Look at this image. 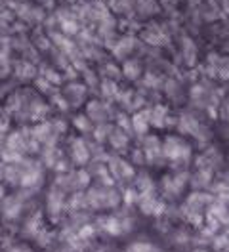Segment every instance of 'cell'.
<instances>
[{
  "mask_svg": "<svg viewBox=\"0 0 229 252\" xmlns=\"http://www.w3.org/2000/svg\"><path fill=\"white\" fill-rule=\"evenodd\" d=\"M31 134H33L34 140H38L42 145H56V138L60 136V132L56 130V126H54L52 121L50 123L40 121V123L33 125L31 126Z\"/></svg>",
  "mask_w": 229,
  "mask_h": 252,
  "instance_id": "obj_15",
  "label": "cell"
},
{
  "mask_svg": "<svg viewBox=\"0 0 229 252\" xmlns=\"http://www.w3.org/2000/svg\"><path fill=\"white\" fill-rule=\"evenodd\" d=\"M0 210L8 220H15L23 210V197L21 195H6L0 201Z\"/></svg>",
  "mask_w": 229,
  "mask_h": 252,
  "instance_id": "obj_19",
  "label": "cell"
},
{
  "mask_svg": "<svg viewBox=\"0 0 229 252\" xmlns=\"http://www.w3.org/2000/svg\"><path fill=\"white\" fill-rule=\"evenodd\" d=\"M21 166V188L23 189H36L40 188V184L44 182V164H38L33 158H23V162H19Z\"/></svg>",
  "mask_w": 229,
  "mask_h": 252,
  "instance_id": "obj_4",
  "label": "cell"
},
{
  "mask_svg": "<svg viewBox=\"0 0 229 252\" xmlns=\"http://www.w3.org/2000/svg\"><path fill=\"white\" fill-rule=\"evenodd\" d=\"M214 195L206 191H193L180 206V216L191 225H202L206 218V208L212 205Z\"/></svg>",
  "mask_w": 229,
  "mask_h": 252,
  "instance_id": "obj_1",
  "label": "cell"
},
{
  "mask_svg": "<svg viewBox=\"0 0 229 252\" xmlns=\"http://www.w3.org/2000/svg\"><path fill=\"white\" fill-rule=\"evenodd\" d=\"M200 121L197 119V115L195 113H191V111H183L178 115V132L182 134V136H191V138H195L197 136V132L200 130Z\"/></svg>",
  "mask_w": 229,
  "mask_h": 252,
  "instance_id": "obj_16",
  "label": "cell"
},
{
  "mask_svg": "<svg viewBox=\"0 0 229 252\" xmlns=\"http://www.w3.org/2000/svg\"><path fill=\"white\" fill-rule=\"evenodd\" d=\"M61 94L65 95V99L69 101L71 107H80L84 101H86V94H88V86L82 84V82H76V80H69Z\"/></svg>",
  "mask_w": 229,
  "mask_h": 252,
  "instance_id": "obj_13",
  "label": "cell"
},
{
  "mask_svg": "<svg viewBox=\"0 0 229 252\" xmlns=\"http://www.w3.org/2000/svg\"><path fill=\"white\" fill-rule=\"evenodd\" d=\"M164 80H166V79H164L161 73L149 71V73H145V75L141 77V86H143L145 90L159 92V90H163V84H164Z\"/></svg>",
  "mask_w": 229,
  "mask_h": 252,
  "instance_id": "obj_27",
  "label": "cell"
},
{
  "mask_svg": "<svg viewBox=\"0 0 229 252\" xmlns=\"http://www.w3.org/2000/svg\"><path fill=\"white\" fill-rule=\"evenodd\" d=\"M137 199H139V191H137L136 188L124 189V193H122V201H124L126 205H134V203H137Z\"/></svg>",
  "mask_w": 229,
  "mask_h": 252,
  "instance_id": "obj_45",
  "label": "cell"
},
{
  "mask_svg": "<svg viewBox=\"0 0 229 252\" xmlns=\"http://www.w3.org/2000/svg\"><path fill=\"white\" fill-rule=\"evenodd\" d=\"M149 126H151V123H149V109H141L132 113V128H134V132L137 136H145Z\"/></svg>",
  "mask_w": 229,
  "mask_h": 252,
  "instance_id": "obj_26",
  "label": "cell"
},
{
  "mask_svg": "<svg viewBox=\"0 0 229 252\" xmlns=\"http://www.w3.org/2000/svg\"><path fill=\"white\" fill-rule=\"evenodd\" d=\"M163 94L166 95L172 103H182V99H185V94L182 90V82L178 79H166L163 84Z\"/></svg>",
  "mask_w": 229,
  "mask_h": 252,
  "instance_id": "obj_24",
  "label": "cell"
},
{
  "mask_svg": "<svg viewBox=\"0 0 229 252\" xmlns=\"http://www.w3.org/2000/svg\"><path fill=\"white\" fill-rule=\"evenodd\" d=\"M14 77L17 80H34L38 77V69H36V65L34 62H31V60H17L14 62Z\"/></svg>",
  "mask_w": 229,
  "mask_h": 252,
  "instance_id": "obj_20",
  "label": "cell"
},
{
  "mask_svg": "<svg viewBox=\"0 0 229 252\" xmlns=\"http://www.w3.org/2000/svg\"><path fill=\"white\" fill-rule=\"evenodd\" d=\"M69 158L76 166H86L92 160V147L84 138H71L69 142Z\"/></svg>",
  "mask_w": 229,
  "mask_h": 252,
  "instance_id": "obj_10",
  "label": "cell"
},
{
  "mask_svg": "<svg viewBox=\"0 0 229 252\" xmlns=\"http://www.w3.org/2000/svg\"><path fill=\"white\" fill-rule=\"evenodd\" d=\"M161 12V6L155 0H136L134 2V16L137 19H149Z\"/></svg>",
  "mask_w": 229,
  "mask_h": 252,
  "instance_id": "obj_22",
  "label": "cell"
},
{
  "mask_svg": "<svg viewBox=\"0 0 229 252\" xmlns=\"http://www.w3.org/2000/svg\"><path fill=\"white\" fill-rule=\"evenodd\" d=\"M198 58V48L197 42L189 36V34H182L180 36V60H182L185 65L193 67L197 63Z\"/></svg>",
  "mask_w": 229,
  "mask_h": 252,
  "instance_id": "obj_18",
  "label": "cell"
},
{
  "mask_svg": "<svg viewBox=\"0 0 229 252\" xmlns=\"http://www.w3.org/2000/svg\"><path fill=\"white\" fill-rule=\"evenodd\" d=\"M61 153L56 149V145H42V151H40V162L44 164V168H54L56 162L60 160Z\"/></svg>",
  "mask_w": 229,
  "mask_h": 252,
  "instance_id": "obj_31",
  "label": "cell"
},
{
  "mask_svg": "<svg viewBox=\"0 0 229 252\" xmlns=\"http://www.w3.org/2000/svg\"><path fill=\"white\" fill-rule=\"evenodd\" d=\"M4 170H6V162L0 158V182L4 180Z\"/></svg>",
  "mask_w": 229,
  "mask_h": 252,
  "instance_id": "obj_55",
  "label": "cell"
},
{
  "mask_svg": "<svg viewBox=\"0 0 229 252\" xmlns=\"http://www.w3.org/2000/svg\"><path fill=\"white\" fill-rule=\"evenodd\" d=\"M10 252H33V251H31L27 245H15V247L10 249Z\"/></svg>",
  "mask_w": 229,
  "mask_h": 252,
  "instance_id": "obj_51",
  "label": "cell"
},
{
  "mask_svg": "<svg viewBox=\"0 0 229 252\" xmlns=\"http://www.w3.org/2000/svg\"><path fill=\"white\" fill-rule=\"evenodd\" d=\"M170 119L172 117H170V109H168L166 105L157 103V105H153L151 109H149V123L155 128H168Z\"/></svg>",
  "mask_w": 229,
  "mask_h": 252,
  "instance_id": "obj_21",
  "label": "cell"
},
{
  "mask_svg": "<svg viewBox=\"0 0 229 252\" xmlns=\"http://www.w3.org/2000/svg\"><path fill=\"white\" fill-rule=\"evenodd\" d=\"M137 206L145 216H163L164 214V203L157 197V193H139Z\"/></svg>",
  "mask_w": 229,
  "mask_h": 252,
  "instance_id": "obj_14",
  "label": "cell"
},
{
  "mask_svg": "<svg viewBox=\"0 0 229 252\" xmlns=\"http://www.w3.org/2000/svg\"><path fill=\"white\" fill-rule=\"evenodd\" d=\"M52 123H54V126H56V130L60 132V136H61V134H65V132H67V128H69V126H67V123H65L63 119H54Z\"/></svg>",
  "mask_w": 229,
  "mask_h": 252,
  "instance_id": "obj_48",
  "label": "cell"
},
{
  "mask_svg": "<svg viewBox=\"0 0 229 252\" xmlns=\"http://www.w3.org/2000/svg\"><path fill=\"white\" fill-rule=\"evenodd\" d=\"M193 140H197V145L200 147V149L208 147V145H210V140H212V132H210V128L202 125L200 126V130L197 132V136H195Z\"/></svg>",
  "mask_w": 229,
  "mask_h": 252,
  "instance_id": "obj_39",
  "label": "cell"
},
{
  "mask_svg": "<svg viewBox=\"0 0 229 252\" xmlns=\"http://www.w3.org/2000/svg\"><path fill=\"white\" fill-rule=\"evenodd\" d=\"M6 136H8V134H0V151L6 149Z\"/></svg>",
  "mask_w": 229,
  "mask_h": 252,
  "instance_id": "obj_54",
  "label": "cell"
},
{
  "mask_svg": "<svg viewBox=\"0 0 229 252\" xmlns=\"http://www.w3.org/2000/svg\"><path fill=\"white\" fill-rule=\"evenodd\" d=\"M80 75L84 77V84H86L88 88H99V82H101V80H99V73H98V71H94V69L88 67V69H84Z\"/></svg>",
  "mask_w": 229,
  "mask_h": 252,
  "instance_id": "obj_40",
  "label": "cell"
},
{
  "mask_svg": "<svg viewBox=\"0 0 229 252\" xmlns=\"http://www.w3.org/2000/svg\"><path fill=\"white\" fill-rule=\"evenodd\" d=\"M189 174L187 170H174L163 176L161 180V193L168 201H174L182 195L185 188L189 186Z\"/></svg>",
  "mask_w": 229,
  "mask_h": 252,
  "instance_id": "obj_3",
  "label": "cell"
},
{
  "mask_svg": "<svg viewBox=\"0 0 229 252\" xmlns=\"http://www.w3.org/2000/svg\"><path fill=\"white\" fill-rule=\"evenodd\" d=\"M82 25H80V19L78 17H65V19H60V31L65 32L67 36L71 38H76V34L80 32Z\"/></svg>",
  "mask_w": 229,
  "mask_h": 252,
  "instance_id": "obj_32",
  "label": "cell"
},
{
  "mask_svg": "<svg viewBox=\"0 0 229 252\" xmlns=\"http://www.w3.org/2000/svg\"><path fill=\"white\" fill-rule=\"evenodd\" d=\"M119 84H117V80L113 79H101L99 82V94L101 97L105 99V101H113V99H117L119 97Z\"/></svg>",
  "mask_w": 229,
  "mask_h": 252,
  "instance_id": "obj_28",
  "label": "cell"
},
{
  "mask_svg": "<svg viewBox=\"0 0 229 252\" xmlns=\"http://www.w3.org/2000/svg\"><path fill=\"white\" fill-rule=\"evenodd\" d=\"M128 160H130L134 166H145V164H147V158H145V153H143V149H141V147L132 149Z\"/></svg>",
  "mask_w": 229,
  "mask_h": 252,
  "instance_id": "obj_43",
  "label": "cell"
},
{
  "mask_svg": "<svg viewBox=\"0 0 229 252\" xmlns=\"http://www.w3.org/2000/svg\"><path fill=\"white\" fill-rule=\"evenodd\" d=\"M115 126L121 128V130H124V132H132V130H134V128H132V119L128 117L126 111H122V113H117V115H115Z\"/></svg>",
  "mask_w": 229,
  "mask_h": 252,
  "instance_id": "obj_41",
  "label": "cell"
},
{
  "mask_svg": "<svg viewBox=\"0 0 229 252\" xmlns=\"http://www.w3.org/2000/svg\"><path fill=\"white\" fill-rule=\"evenodd\" d=\"M4 197H6V195H4V188H2V186H0V201H2V199H4Z\"/></svg>",
  "mask_w": 229,
  "mask_h": 252,
  "instance_id": "obj_56",
  "label": "cell"
},
{
  "mask_svg": "<svg viewBox=\"0 0 229 252\" xmlns=\"http://www.w3.org/2000/svg\"><path fill=\"white\" fill-rule=\"evenodd\" d=\"M8 90H10V88H8L6 84H0V101H2V99L8 95Z\"/></svg>",
  "mask_w": 229,
  "mask_h": 252,
  "instance_id": "obj_53",
  "label": "cell"
},
{
  "mask_svg": "<svg viewBox=\"0 0 229 252\" xmlns=\"http://www.w3.org/2000/svg\"><path fill=\"white\" fill-rule=\"evenodd\" d=\"M98 73H99V77L101 79H113V80H119L122 77V69L121 67H117L115 62H103L99 65V69H98Z\"/></svg>",
  "mask_w": 229,
  "mask_h": 252,
  "instance_id": "obj_34",
  "label": "cell"
},
{
  "mask_svg": "<svg viewBox=\"0 0 229 252\" xmlns=\"http://www.w3.org/2000/svg\"><path fill=\"white\" fill-rule=\"evenodd\" d=\"M137 48H141V42H139V38H137L136 34H122L117 38V42H115V46L111 48V56L115 58V60H128L132 54H136Z\"/></svg>",
  "mask_w": 229,
  "mask_h": 252,
  "instance_id": "obj_9",
  "label": "cell"
},
{
  "mask_svg": "<svg viewBox=\"0 0 229 252\" xmlns=\"http://www.w3.org/2000/svg\"><path fill=\"white\" fill-rule=\"evenodd\" d=\"M197 252H204V251H197Z\"/></svg>",
  "mask_w": 229,
  "mask_h": 252,
  "instance_id": "obj_57",
  "label": "cell"
},
{
  "mask_svg": "<svg viewBox=\"0 0 229 252\" xmlns=\"http://www.w3.org/2000/svg\"><path fill=\"white\" fill-rule=\"evenodd\" d=\"M134 188L139 193H155L157 191V184L153 182V178L147 172H137L134 178Z\"/></svg>",
  "mask_w": 229,
  "mask_h": 252,
  "instance_id": "obj_29",
  "label": "cell"
},
{
  "mask_svg": "<svg viewBox=\"0 0 229 252\" xmlns=\"http://www.w3.org/2000/svg\"><path fill=\"white\" fill-rule=\"evenodd\" d=\"M34 88L38 90V94H52L54 92V84L46 79V77H42V75H38L34 79Z\"/></svg>",
  "mask_w": 229,
  "mask_h": 252,
  "instance_id": "obj_42",
  "label": "cell"
},
{
  "mask_svg": "<svg viewBox=\"0 0 229 252\" xmlns=\"http://www.w3.org/2000/svg\"><path fill=\"white\" fill-rule=\"evenodd\" d=\"M218 117H220L224 123H229V97L222 99V103L218 105Z\"/></svg>",
  "mask_w": 229,
  "mask_h": 252,
  "instance_id": "obj_46",
  "label": "cell"
},
{
  "mask_svg": "<svg viewBox=\"0 0 229 252\" xmlns=\"http://www.w3.org/2000/svg\"><path fill=\"white\" fill-rule=\"evenodd\" d=\"M224 164V155L216 145H208L202 149V153L195 158V168H212L218 170Z\"/></svg>",
  "mask_w": 229,
  "mask_h": 252,
  "instance_id": "obj_12",
  "label": "cell"
},
{
  "mask_svg": "<svg viewBox=\"0 0 229 252\" xmlns=\"http://www.w3.org/2000/svg\"><path fill=\"white\" fill-rule=\"evenodd\" d=\"M122 69V77L128 80H139L141 77H143V65H141V62L139 60H136V58H128V60H124L121 65Z\"/></svg>",
  "mask_w": 229,
  "mask_h": 252,
  "instance_id": "obj_23",
  "label": "cell"
},
{
  "mask_svg": "<svg viewBox=\"0 0 229 252\" xmlns=\"http://www.w3.org/2000/svg\"><path fill=\"white\" fill-rule=\"evenodd\" d=\"M214 182L212 168H195V172L189 174V188L193 191H206L212 188Z\"/></svg>",
  "mask_w": 229,
  "mask_h": 252,
  "instance_id": "obj_17",
  "label": "cell"
},
{
  "mask_svg": "<svg viewBox=\"0 0 229 252\" xmlns=\"http://www.w3.org/2000/svg\"><path fill=\"white\" fill-rule=\"evenodd\" d=\"M206 221H208V225L212 227L214 231H218V229H222V227H228L229 206L226 205V203L214 201L212 205L206 208Z\"/></svg>",
  "mask_w": 229,
  "mask_h": 252,
  "instance_id": "obj_11",
  "label": "cell"
},
{
  "mask_svg": "<svg viewBox=\"0 0 229 252\" xmlns=\"http://www.w3.org/2000/svg\"><path fill=\"white\" fill-rule=\"evenodd\" d=\"M101 227H103V231H107L109 235L119 237L124 233V223H122L121 216H107V218H103L101 220Z\"/></svg>",
  "mask_w": 229,
  "mask_h": 252,
  "instance_id": "obj_30",
  "label": "cell"
},
{
  "mask_svg": "<svg viewBox=\"0 0 229 252\" xmlns=\"http://www.w3.org/2000/svg\"><path fill=\"white\" fill-rule=\"evenodd\" d=\"M139 147H141L143 153H145L147 164L159 166V164H164V162H166V158L163 155V142L159 140V136H155V134H145V136L141 138V145H139Z\"/></svg>",
  "mask_w": 229,
  "mask_h": 252,
  "instance_id": "obj_6",
  "label": "cell"
},
{
  "mask_svg": "<svg viewBox=\"0 0 229 252\" xmlns=\"http://www.w3.org/2000/svg\"><path fill=\"white\" fill-rule=\"evenodd\" d=\"M65 195L56 184L48 189V195H46V212L48 216L54 221H58L63 214V210L67 208V201H65Z\"/></svg>",
  "mask_w": 229,
  "mask_h": 252,
  "instance_id": "obj_7",
  "label": "cell"
},
{
  "mask_svg": "<svg viewBox=\"0 0 229 252\" xmlns=\"http://www.w3.org/2000/svg\"><path fill=\"white\" fill-rule=\"evenodd\" d=\"M90 235H94V227H92V225H82L78 237H80V239H84V237H90Z\"/></svg>",
  "mask_w": 229,
  "mask_h": 252,
  "instance_id": "obj_50",
  "label": "cell"
},
{
  "mask_svg": "<svg viewBox=\"0 0 229 252\" xmlns=\"http://www.w3.org/2000/svg\"><path fill=\"white\" fill-rule=\"evenodd\" d=\"M210 193L214 195V199L216 201H220V203H229V184L228 182H222V180H218V182H214L212 188H210Z\"/></svg>",
  "mask_w": 229,
  "mask_h": 252,
  "instance_id": "obj_37",
  "label": "cell"
},
{
  "mask_svg": "<svg viewBox=\"0 0 229 252\" xmlns=\"http://www.w3.org/2000/svg\"><path fill=\"white\" fill-rule=\"evenodd\" d=\"M88 206V199H86V191H75L69 195V201H67V208L73 210V212H80Z\"/></svg>",
  "mask_w": 229,
  "mask_h": 252,
  "instance_id": "obj_33",
  "label": "cell"
},
{
  "mask_svg": "<svg viewBox=\"0 0 229 252\" xmlns=\"http://www.w3.org/2000/svg\"><path fill=\"white\" fill-rule=\"evenodd\" d=\"M8 130H10V119L0 115V134H8Z\"/></svg>",
  "mask_w": 229,
  "mask_h": 252,
  "instance_id": "obj_49",
  "label": "cell"
},
{
  "mask_svg": "<svg viewBox=\"0 0 229 252\" xmlns=\"http://www.w3.org/2000/svg\"><path fill=\"white\" fill-rule=\"evenodd\" d=\"M107 168L113 176V180L122 182V184H128L136 178V170H134V164L130 160H126L121 155H109L107 158Z\"/></svg>",
  "mask_w": 229,
  "mask_h": 252,
  "instance_id": "obj_5",
  "label": "cell"
},
{
  "mask_svg": "<svg viewBox=\"0 0 229 252\" xmlns=\"http://www.w3.org/2000/svg\"><path fill=\"white\" fill-rule=\"evenodd\" d=\"M220 10H222V14H224V16L229 17V0H222V4H220Z\"/></svg>",
  "mask_w": 229,
  "mask_h": 252,
  "instance_id": "obj_52",
  "label": "cell"
},
{
  "mask_svg": "<svg viewBox=\"0 0 229 252\" xmlns=\"http://www.w3.org/2000/svg\"><path fill=\"white\" fill-rule=\"evenodd\" d=\"M128 252H153V247L149 243H136L128 249Z\"/></svg>",
  "mask_w": 229,
  "mask_h": 252,
  "instance_id": "obj_47",
  "label": "cell"
},
{
  "mask_svg": "<svg viewBox=\"0 0 229 252\" xmlns=\"http://www.w3.org/2000/svg\"><path fill=\"white\" fill-rule=\"evenodd\" d=\"M191 153H193L191 145L182 136H166L163 142V155L166 158V162L178 170L187 168V164L191 162Z\"/></svg>",
  "mask_w": 229,
  "mask_h": 252,
  "instance_id": "obj_2",
  "label": "cell"
},
{
  "mask_svg": "<svg viewBox=\"0 0 229 252\" xmlns=\"http://www.w3.org/2000/svg\"><path fill=\"white\" fill-rule=\"evenodd\" d=\"M86 115L94 121V125H99V123H109L111 119H115V111L111 101L105 99H90L86 103Z\"/></svg>",
  "mask_w": 229,
  "mask_h": 252,
  "instance_id": "obj_8",
  "label": "cell"
},
{
  "mask_svg": "<svg viewBox=\"0 0 229 252\" xmlns=\"http://www.w3.org/2000/svg\"><path fill=\"white\" fill-rule=\"evenodd\" d=\"M115 130V126L111 125V123H99V125L94 126V142L98 143H105L109 142V136H111V132Z\"/></svg>",
  "mask_w": 229,
  "mask_h": 252,
  "instance_id": "obj_38",
  "label": "cell"
},
{
  "mask_svg": "<svg viewBox=\"0 0 229 252\" xmlns=\"http://www.w3.org/2000/svg\"><path fill=\"white\" fill-rule=\"evenodd\" d=\"M8 186H19L21 184V166L14 162H6V170H4V180Z\"/></svg>",
  "mask_w": 229,
  "mask_h": 252,
  "instance_id": "obj_35",
  "label": "cell"
},
{
  "mask_svg": "<svg viewBox=\"0 0 229 252\" xmlns=\"http://www.w3.org/2000/svg\"><path fill=\"white\" fill-rule=\"evenodd\" d=\"M218 79L229 80V56H222L218 63Z\"/></svg>",
  "mask_w": 229,
  "mask_h": 252,
  "instance_id": "obj_44",
  "label": "cell"
},
{
  "mask_svg": "<svg viewBox=\"0 0 229 252\" xmlns=\"http://www.w3.org/2000/svg\"><path fill=\"white\" fill-rule=\"evenodd\" d=\"M107 143L111 145V149H113V151H126V149L130 147V134L115 126V130L111 132L109 142Z\"/></svg>",
  "mask_w": 229,
  "mask_h": 252,
  "instance_id": "obj_25",
  "label": "cell"
},
{
  "mask_svg": "<svg viewBox=\"0 0 229 252\" xmlns=\"http://www.w3.org/2000/svg\"><path fill=\"white\" fill-rule=\"evenodd\" d=\"M73 126H75L80 134H92L96 125H94V121H92L86 113H78V115L73 117Z\"/></svg>",
  "mask_w": 229,
  "mask_h": 252,
  "instance_id": "obj_36",
  "label": "cell"
}]
</instances>
